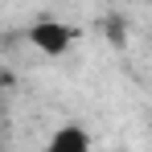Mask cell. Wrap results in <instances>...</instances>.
Returning a JSON list of instances; mask_svg holds the SVG:
<instances>
[{"instance_id":"3957f363","label":"cell","mask_w":152,"mask_h":152,"mask_svg":"<svg viewBox=\"0 0 152 152\" xmlns=\"http://www.w3.org/2000/svg\"><path fill=\"white\" fill-rule=\"evenodd\" d=\"M107 37H111V41H115V45H124V25H119V21H115V17H111V21H107Z\"/></svg>"},{"instance_id":"6da1fadb","label":"cell","mask_w":152,"mask_h":152,"mask_svg":"<svg viewBox=\"0 0 152 152\" xmlns=\"http://www.w3.org/2000/svg\"><path fill=\"white\" fill-rule=\"evenodd\" d=\"M29 41H33L41 53H62L70 45V29L62 25V21H53V17H41L37 25L29 29Z\"/></svg>"},{"instance_id":"7a4b0ae2","label":"cell","mask_w":152,"mask_h":152,"mask_svg":"<svg viewBox=\"0 0 152 152\" xmlns=\"http://www.w3.org/2000/svg\"><path fill=\"white\" fill-rule=\"evenodd\" d=\"M50 148L53 152H86V148H91V136L78 132V127H62V132L50 140Z\"/></svg>"}]
</instances>
